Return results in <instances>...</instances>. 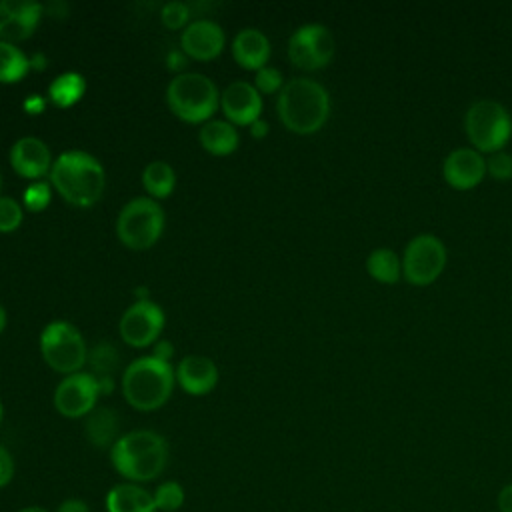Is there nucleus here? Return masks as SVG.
Returning <instances> with one entry per match:
<instances>
[{
	"label": "nucleus",
	"mask_w": 512,
	"mask_h": 512,
	"mask_svg": "<svg viewBox=\"0 0 512 512\" xmlns=\"http://www.w3.org/2000/svg\"><path fill=\"white\" fill-rule=\"evenodd\" d=\"M176 374L170 362L156 356H140L132 360L122 374V392L126 402L142 412L164 406L174 390Z\"/></svg>",
	"instance_id": "4"
},
{
	"label": "nucleus",
	"mask_w": 512,
	"mask_h": 512,
	"mask_svg": "<svg viewBox=\"0 0 512 512\" xmlns=\"http://www.w3.org/2000/svg\"><path fill=\"white\" fill-rule=\"evenodd\" d=\"M2 418H4V408H2V402H0V424H2Z\"/></svg>",
	"instance_id": "43"
},
{
	"label": "nucleus",
	"mask_w": 512,
	"mask_h": 512,
	"mask_svg": "<svg viewBox=\"0 0 512 512\" xmlns=\"http://www.w3.org/2000/svg\"><path fill=\"white\" fill-rule=\"evenodd\" d=\"M18 512H52V510H48V508H44V506H24V508H20Z\"/></svg>",
	"instance_id": "41"
},
{
	"label": "nucleus",
	"mask_w": 512,
	"mask_h": 512,
	"mask_svg": "<svg viewBox=\"0 0 512 512\" xmlns=\"http://www.w3.org/2000/svg\"><path fill=\"white\" fill-rule=\"evenodd\" d=\"M56 512H90V506H88L86 500L72 496V498H64V500L58 504Z\"/></svg>",
	"instance_id": "34"
},
{
	"label": "nucleus",
	"mask_w": 512,
	"mask_h": 512,
	"mask_svg": "<svg viewBox=\"0 0 512 512\" xmlns=\"http://www.w3.org/2000/svg\"><path fill=\"white\" fill-rule=\"evenodd\" d=\"M162 328H164V310L152 300H136L124 310L118 322V330L124 342L136 348H144L156 342Z\"/></svg>",
	"instance_id": "12"
},
{
	"label": "nucleus",
	"mask_w": 512,
	"mask_h": 512,
	"mask_svg": "<svg viewBox=\"0 0 512 512\" xmlns=\"http://www.w3.org/2000/svg\"><path fill=\"white\" fill-rule=\"evenodd\" d=\"M448 262L444 242L434 234L414 236L402 254V276L414 286H428L438 280Z\"/></svg>",
	"instance_id": "9"
},
{
	"label": "nucleus",
	"mask_w": 512,
	"mask_h": 512,
	"mask_svg": "<svg viewBox=\"0 0 512 512\" xmlns=\"http://www.w3.org/2000/svg\"><path fill=\"white\" fill-rule=\"evenodd\" d=\"M158 512H178L184 506L186 492L178 480H166L158 484L152 492Z\"/></svg>",
	"instance_id": "27"
},
{
	"label": "nucleus",
	"mask_w": 512,
	"mask_h": 512,
	"mask_svg": "<svg viewBox=\"0 0 512 512\" xmlns=\"http://www.w3.org/2000/svg\"><path fill=\"white\" fill-rule=\"evenodd\" d=\"M464 132L474 150L494 154L512 138V116L496 100H476L464 114Z\"/></svg>",
	"instance_id": "6"
},
{
	"label": "nucleus",
	"mask_w": 512,
	"mask_h": 512,
	"mask_svg": "<svg viewBox=\"0 0 512 512\" xmlns=\"http://www.w3.org/2000/svg\"><path fill=\"white\" fill-rule=\"evenodd\" d=\"M164 220V210L154 198L138 196L122 206L116 218V236L122 244L144 250L162 236Z\"/></svg>",
	"instance_id": "7"
},
{
	"label": "nucleus",
	"mask_w": 512,
	"mask_h": 512,
	"mask_svg": "<svg viewBox=\"0 0 512 512\" xmlns=\"http://www.w3.org/2000/svg\"><path fill=\"white\" fill-rule=\"evenodd\" d=\"M24 210L22 206L10 198V196H0V232H12L22 224Z\"/></svg>",
	"instance_id": "29"
},
{
	"label": "nucleus",
	"mask_w": 512,
	"mask_h": 512,
	"mask_svg": "<svg viewBox=\"0 0 512 512\" xmlns=\"http://www.w3.org/2000/svg\"><path fill=\"white\" fill-rule=\"evenodd\" d=\"M250 134H252L254 138H262V136H266V134H268V122H266V120H262V118L254 120V122L250 124Z\"/></svg>",
	"instance_id": "38"
},
{
	"label": "nucleus",
	"mask_w": 512,
	"mask_h": 512,
	"mask_svg": "<svg viewBox=\"0 0 512 512\" xmlns=\"http://www.w3.org/2000/svg\"><path fill=\"white\" fill-rule=\"evenodd\" d=\"M110 462L126 482H152L168 464V442L162 434L146 428L126 432L112 444Z\"/></svg>",
	"instance_id": "1"
},
{
	"label": "nucleus",
	"mask_w": 512,
	"mask_h": 512,
	"mask_svg": "<svg viewBox=\"0 0 512 512\" xmlns=\"http://www.w3.org/2000/svg\"><path fill=\"white\" fill-rule=\"evenodd\" d=\"M84 432H86V438L90 440V444H94L98 448H106V446L112 448V444L118 440V436H116L118 418L110 408L92 410L86 416Z\"/></svg>",
	"instance_id": "22"
},
{
	"label": "nucleus",
	"mask_w": 512,
	"mask_h": 512,
	"mask_svg": "<svg viewBox=\"0 0 512 512\" xmlns=\"http://www.w3.org/2000/svg\"><path fill=\"white\" fill-rule=\"evenodd\" d=\"M198 140L208 152H212L216 156H224V154H230L238 148L240 136H238V130L234 128L232 122H228V120H208L200 126Z\"/></svg>",
	"instance_id": "21"
},
{
	"label": "nucleus",
	"mask_w": 512,
	"mask_h": 512,
	"mask_svg": "<svg viewBox=\"0 0 512 512\" xmlns=\"http://www.w3.org/2000/svg\"><path fill=\"white\" fill-rule=\"evenodd\" d=\"M160 18H162L164 26L176 30V28H182L186 24V20L190 18V8H188V4H184L180 0H172L162 6Z\"/></svg>",
	"instance_id": "31"
},
{
	"label": "nucleus",
	"mask_w": 512,
	"mask_h": 512,
	"mask_svg": "<svg viewBox=\"0 0 512 512\" xmlns=\"http://www.w3.org/2000/svg\"><path fill=\"white\" fill-rule=\"evenodd\" d=\"M52 192H50V184L44 180H34L32 184H28V188L24 190V206L32 212L44 210L50 204Z\"/></svg>",
	"instance_id": "28"
},
{
	"label": "nucleus",
	"mask_w": 512,
	"mask_h": 512,
	"mask_svg": "<svg viewBox=\"0 0 512 512\" xmlns=\"http://www.w3.org/2000/svg\"><path fill=\"white\" fill-rule=\"evenodd\" d=\"M254 86L260 94H274L276 90H282V86H284L282 72L274 66H262L260 70H256Z\"/></svg>",
	"instance_id": "30"
},
{
	"label": "nucleus",
	"mask_w": 512,
	"mask_h": 512,
	"mask_svg": "<svg viewBox=\"0 0 512 512\" xmlns=\"http://www.w3.org/2000/svg\"><path fill=\"white\" fill-rule=\"evenodd\" d=\"M40 352L46 364L62 374L80 372L88 358L80 330L66 320H52L44 326L40 334Z\"/></svg>",
	"instance_id": "8"
},
{
	"label": "nucleus",
	"mask_w": 512,
	"mask_h": 512,
	"mask_svg": "<svg viewBox=\"0 0 512 512\" xmlns=\"http://www.w3.org/2000/svg\"><path fill=\"white\" fill-rule=\"evenodd\" d=\"M276 110L290 132L314 134L330 116V96L328 90L312 78H292L284 82L276 100Z\"/></svg>",
	"instance_id": "2"
},
{
	"label": "nucleus",
	"mask_w": 512,
	"mask_h": 512,
	"mask_svg": "<svg viewBox=\"0 0 512 512\" xmlns=\"http://www.w3.org/2000/svg\"><path fill=\"white\" fill-rule=\"evenodd\" d=\"M0 186H2V178H0Z\"/></svg>",
	"instance_id": "44"
},
{
	"label": "nucleus",
	"mask_w": 512,
	"mask_h": 512,
	"mask_svg": "<svg viewBox=\"0 0 512 512\" xmlns=\"http://www.w3.org/2000/svg\"><path fill=\"white\" fill-rule=\"evenodd\" d=\"M498 510L500 512H512V484H506L500 492H498Z\"/></svg>",
	"instance_id": "35"
},
{
	"label": "nucleus",
	"mask_w": 512,
	"mask_h": 512,
	"mask_svg": "<svg viewBox=\"0 0 512 512\" xmlns=\"http://www.w3.org/2000/svg\"><path fill=\"white\" fill-rule=\"evenodd\" d=\"M48 176L60 196L80 208L96 204L106 186L104 166L84 150L62 152L52 162Z\"/></svg>",
	"instance_id": "3"
},
{
	"label": "nucleus",
	"mask_w": 512,
	"mask_h": 512,
	"mask_svg": "<svg viewBox=\"0 0 512 512\" xmlns=\"http://www.w3.org/2000/svg\"><path fill=\"white\" fill-rule=\"evenodd\" d=\"M106 512H158L154 496L142 484L118 482L104 498Z\"/></svg>",
	"instance_id": "20"
},
{
	"label": "nucleus",
	"mask_w": 512,
	"mask_h": 512,
	"mask_svg": "<svg viewBox=\"0 0 512 512\" xmlns=\"http://www.w3.org/2000/svg\"><path fill=\"white\" fill-rule=\"evenodd\" d=\"M172 344L168 342V340H160L158 344H156V348H154V354L152 356H156L158 360H164V362H168V358L172 356Z\"/></svg>",
	"instance_id": "37"
},
{
	"label": "nucleus",
	"mask_w": 512,
	"mask_h": 512,
	"mask_svg": "<svg viewBox=\"0 0 512 512\" xmlns=\"http://www.w3.org/2000/svg\"><path fill=\"white\" fill-rule=\"evenodd\" d=\"M52 162L50 148L36 136H22L10 148L12 168L32 182L50 174Z\"/></svg>",
	"instance_id": "17"
},
{
	"label": "nucleus",
	"mask_w": 512,
	"mask_h": 512,
	"mask_svg": "<svg viewBox=\"0 0 512 512\" xmlns=\"http://www.w3.org/2000/svg\"><path fill=\"white\" fill-rule=\"evenodd\" d=\"M6 328V310H4V306L0 304V332Z\"/></svg>",
	"instance_id": "42"
},
{
	"label": "nucleus",
	"mask_w": 512,
	"mask_h": 512,
	"mask_svg": "<svg viewBox=\"0 0 512 512\" xmlns=\"http://www.w3.org/2000/svg\"><path fill=\"white\" fill-rule=\"evenodd\" d=\"M166 62H168V66H170V68H180L182 64H186V56H184V52L174 50V52H170V54H168Z\"/></svg>",
	"instance_id": "39"
},
{
	"label": "nucleus",
	"mask_w": 512,
	"mask_h": 512,
	"mask_svg": "<svg viewBox=\"0 0 512 512\" xmlns=\"http://www.w3.org/2000/svg\"><path fill=\"white\" fill-rule=\"evenodd\" d=\"M30 66H34V68H44V56H42V54H36L34 58H30Z\"/></svg>",
	"instance_id": "40"
},
{
	"label": "nucleus",
	"mask_w": 512,
	"mask_h": 512,
	"mask_svg": "<svg viewBox=\"0 0 512 512\" xmlns=\"http://www.w3.org/2000/svg\"><path fill=\"white\" fill-rule=\"evenodd\" d=\"M234 60L246 70H260L270 58V40L258 28H242L232 40Z\"/></svg>",
	"instance_id": "19"
},
{
	"label": "nucleus",
	"mask_w": 512,
	"mask_h": 512,
	"mask_svg": "<svg viewBox=\"0 0 512 512\" xmlns=\"http://www.w3.org/2000/svg\"><path fill=\"white\" fill-rule=\"evenodd\" d=\"M226 36L218 22L210 18H198L190 22L184 32L180 34L182 52L196 60H212L224 48Z\"/></svg>",
	"instance_id": "16"
},
{
	"label": "nucleus",
	"mask_w": 512,
	"mask_h": 512,
	"mask_svg": "<svg viewBox=\"0 0 512 512\" xmlns=\"http://www.w3.org/2000/svg\"><path fill=\"white\" fill-rule=\"evenodd\" d=\"M98 394L100 384L94 374L74 372L56 386L54 408L66 418H82L94 410Z\"/></svg>",
	"instance_id": "11"
},
{
	"label": "nucleus",
	"mask_w": 512,
	"mask_h": 512,
	"mask_svg": "<svg viewBox=\"0 0 512 512\" xmlns=\"http://www.w3.org/2000/svg\"><path fill=\"white\" fill-rule=\"evenodd\" d=\"M174 374H176V382L180 384V388L194 396L208 394L218 382L216 364L208 356H202V354L184 356L178 362Z\"/></svg>",
	"instance_id": "18"
},
{
	"label": "nucleus",
	"mask_w": 512,
	"mask_h": 512,
	"mask_svg": "<svg viewBox=\"0 0 512 512\" xmlns=\"http://www.w3.org/2000/svg\"><path fill=\"white\" fill-rule=\"evenodd\" d=\"M336 52L332 32L318 22L298 26L288 40V56L292 64L304 70L324 68Z\"/></svg>",
	"instance_id": "10"
},
{
	"label": "nucleus",
	"mask_w": 512,
	"mask_h": 512,
	"mask_svg": "<svg viewBox=\"0 0 512 512\" xmlns=\"http://www.w3.org/2000/svg\"><path fill=\"white\" fill-rule=\"evenodd\" d=\"M42 16L40 2L34 0H0V40H26Z\"/></svg>",
	"instance_id": "14"
},
{
	"label": "nucleus",
	"mask_w": 512,
	"mask_h": 512,
	"mask_svg": "<svg viewBox=\"0 0 512 512\" xmlns=\"http://www.w3.org/2000/svg\"><path fill=\"white\" fill-rule=\"evenodd\" d=\"M220 106L228 122L250 126L254 120L260 118L262 96L254 84L246 80H234L220 94Z\"/></svg>",
	"instance_id": "15"
},
{
	"label": "nucleus",
	"mask_w": 512,
	"mask_h": 512,
	"mask_svg": "<svg viewBox=\"0 0 512 512\" xmlns=\"http://www.w3.org/2000/svg\"><path fill=\"white\" fill-rule=\"evenodd\" d=\"M84 92H86V78L80 72H62L48 86L50 100L60 108H68L76 104Z\"/></svg>",
	"instance_id": "24"
},
{
	"label": "nucleus",
	"mask_w": 512,
	"mask_h": 512,
	"mask_svg": "<svg viewBox=\"0 0 512 512\" xmlns=\"http://www.w3.org/2000/svg\"><path fill=\"white\" fill-rule=\"evenodd\" d=\"M14 472H16L14 458H12L10 450L0 444V488H6L12 482Z\"/></svg>",
	"instance_id": "33"
},
{
	"label": "nucleus",
	"mask_w": 512,
	"mask_h": 512,
	"mask_svg": "<svg viewBox=\"0 0 512 512\" xmlns=\"http://www.w3.org/2000/svg\"><path fill=\"white\" fill-rule=\"evenodd\" d=\"M30 70V58L12 42L0 40V82H18Z\"/></svg>",
	"instance_id": "26"
},
{
	"label": "nucleus",
	"mask_w": 512,
	"mask_h": 512,
	"mask_svg": "<svg viewBox=\"0 0 512 512\" xmlns=\"http://www.w3.org/2000/svg\"><path fill=\"white\" fill-rule=\"evenodd\" d=\"M442 176L454 190H470L486 176V158L474 148H456L442 162Z\"/></svg>",
	"instance_id": "13"
},
{
	"label": "nucleus",
	"mask_w": 512,
	"mask_h": 512,
	"mask_svg": "<svg viewBox=\"0 0 512 512\" xmlns=\"http://www.w3.org/2000/svg\"><path fill=\"white\" fill-rule=\"evenodd\" d=\"M166 102L178 118L196 124L208 120L216 112L220 94L214 80L206 74L180 72L166 88Z\"/></svg>",
	"instance_id": "5"
},
{
	"label": "nucleus",
	"mask_w": 512,
	"mask_h": 512,
	"mask_svg": "<svg viewBox=\"0 0 512 512\" xmlns=\"http://www.w3.org/2000/svg\"><path fill=\"white\" fill-rule=\"evenodd\" d=\"M24 110L28 112V114H40L42 110H44V106H46V100L44 98H40L38 94H30L26 100H24Z\"/></svg>",
	"instance_id": "36"
},
{
	"label": "nucleus",
	"mask_w": 512,
	"mask_h": 512,
	"mask_svg": "<svg viewBox=\"0 0 512 512\" xmlns=\"http://www.w3.org/2000/svg\"><path fill=\"white\" fill-rule=\"evenodd\" d=\"M486 174L494 180H510L512 178V154L500 150L486 158Z\"/></svg>",
	"instance_id": "32"
},
{
	"label": "nucleus",
	"mask_w": 512,
	"mask_h": 512,
	"mask_svg": "<svg viewBox=\"0 0 512 512\" xmlns=\"http://www.w3.org/2000/svg\"><path fill=\"white\" fill-rule=\"evenodd\" d=\"M142 184L150 198H166L176 186L174 168L164 160H152L142 172Z\"/></svg>",
	"instance_id": "25"
},
{
	"label": "nucleus",
	"mask_w": 512,
	"mask_h": 512,
	"mask_svg": "<svg viewBox=\"0 0 512 512\" xmlns=\"http://www.w3.org/2000/svg\"><path fill=\"white\" fill-rule=\"evenodd\" d=\"M368 274L382 284H396L402 276V260L390 248H376L366 258Z\"/></svg>",
	"instance_id": "23"
}]
</instances>
